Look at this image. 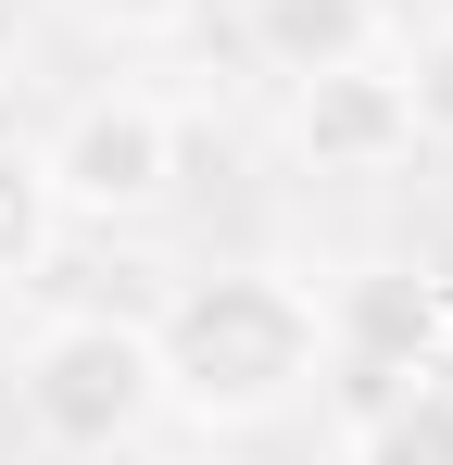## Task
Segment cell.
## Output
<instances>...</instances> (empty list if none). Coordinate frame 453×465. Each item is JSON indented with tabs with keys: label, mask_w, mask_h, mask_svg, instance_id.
<instances>
[{
	"label": "cell",
	"mask_w": 453,
	"mask_h": 465,
	"mask_svg": "<svg viewBox=\"0 0 453 465\" xmlns=\"http://www.w3.org/2000/svg\"><path fill=\"white\" fill-rule=\"evenodd\" d=\"M151 365H164L176 415L265 428V415H290L302 390L327 378V314H315V290L290 264H215V277H189L151 314Z\"/></svg>",
	"instance_id": "obj_1"
},
{
	"label": "cell",
	"mask_w": 453,
	"mask_h": 465,
	"mask_svg": "<svg viewBox=\"0 0 453 465\" xmlns=\"http://www.w3.org/2000/svg\"><path fill=\"white\" fill-rule=\"evenodd\" d=\"M13 402L51 453H114L164 415V365H151V327L139 314H51L25 352H13Z\"/></svg>",
	"instance_id": "obj_2"
},
{
	"label": "cell",
	"mask_w": 453,
	"mask_h": 465,
	"mask_svg": "<svg viewBox=\"0 0 453 465\" xmlns=\"http://www.w3.org/2000/svg\"><path fill=\"white\" fill-rule=\"evenodd\" d=\"M38 176H51L64 214L126 227V214H151V202L176 189V114H164L151 88H88L64 126L38 139Z\"/></svg>",
	"instance_id": "obj_3"
},
{
	"label": "cell",
	"mask_w": 453,
	"mask_h": 465,
	"mask_svg": "<svg viewBox=\"0 0 453 465\" xmlns=\"http://www.w3.org/2000/svg\"><path fill=\"white\" fill-rule=\"evenodd\" d=\"M315 314H327V378H353V402H378L403 378H453L441 264H353Z\"/></svg>",
	"instance_id": "obj_4"
},
{
	"label": "cell",
	"mask_w": 453,
	"mask_h": 465,
	"mask_svg": "<svg viewBox=\"0 0 453 465\" xmlns=\"http://www.w3.org/2000/svg\"><path fill=\"white\" fill-rule=\"evenodd\" d=\"M290 152L315 163V176H390V163L416 152V114H403L390 51L327 64V76H302V88H290Z\"/></svg>",
	"instance_id": "obj_5"
},
{
	"label": "cell",
	"mask_w": 453,
	"mask_h": 465,
	"mask_svg": "<svg viewBox=\"0 0 453 465\" xmlns=\"http://www.w3.org/2000/svg\"><path fill=\"white\" fill-rule=\"evenodd\" d=\"M239 38L302 88V76H327V64L390 51V13H378V0H239Z\"/></svg>",
	"instance_id": "obj_6"
},
{
	"label": "cell",
	"mask_w": 453,
	"mask_h": 465,
	"mask_svg": "<svg viewBox=\"0 0 453 465\" xmlns=\"http://www.w3.org/2000/svg\"><path fill=\"white\" fill-rule=\"evenodd\" d=\"M340 465H453V378H403L353 415Z\"/></svg>",
	"instance_id": "obj_7"
},
{
	"label": "cell",
	"mask_w": 453,
	"mask_h": 465,
	"mask_svg": "<svg viewBox=\"0 0 453 465\" xmlns=\"http://www.w3.org/2000/svg\"><path fill=\"white\" fill-rule=\"evenodd\" d=\"M51 227H64V202H51V176L25 139H0V290H25L38 264H51Z\"/></svg>",
	"instance_id": "obj_8"
},
{
	"label": "cell",
	"mask_w": 453,
	"mask_h": 465,
	"mask_svg": "<svg viewBox=\"0 0 453 465\" xmlns=\"http://www.w3.org/2000/svg\"><path fill=\"white\" fill-rule=\"evenodd\" d=\"M390 76H403V114H416V139H441V152H453V13H441V25H416V51H403Z\"/></svg>",
	"instance_id": "obj_9"
},
{
	"label": "cell",
	"mask_w": 453,
	"mask_h": 465,
	"mask_svg": "<svg viewBox=\"0 0 453 465\" xmlns=\"http://www.w3.org/2000/svg\"><path fill=\"white\" fill-rule=\"evenodd\" d=\"M76 25H101V38H176L202 0H64Z\"/></svg>",
	"instance_id": "obj_10"
},
{
	"label": "cell",
	"mask_w": 453,
	"mask_h": 465,
	"mask_svg": "<svg viewBox=\"0 0 453 465\" xmlns=\"http://www.w3.org/2000/svg\"><path fill=\"white\" fill-rule=\"evenodd\" d=\"M76 465H151V453H139V440H114V453H76Z\"/></svg>",
	"instance_id": "obj_11"
}]
</instances>
